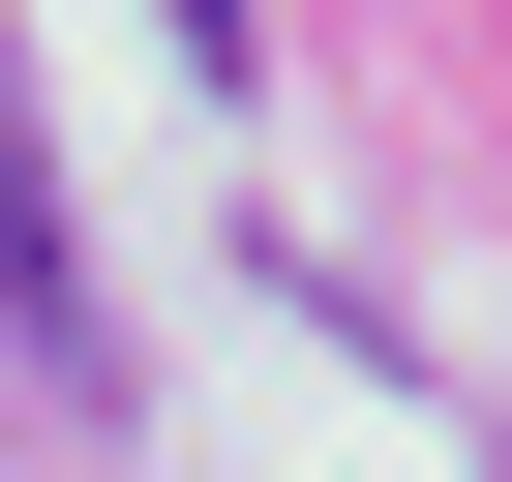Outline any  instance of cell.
I'll list each match as a JSON object with an SVG mask.
<instances>
[{"instance_id": "6da1fadb", "label": "cell", "mask_w": 512, "mask_h": 482, "mask_svg": "<svg viewBox=\"0 0 512 482\" xmlns=\"http://www.w3.org/2000/svg\"><path fill=\"white\" fill-rule=\"evenodd\" d=\"M0 332H31L61 392L121 362V332H91V211H61V151H31V91H0Z\"/></svg>"}]
</instances>
